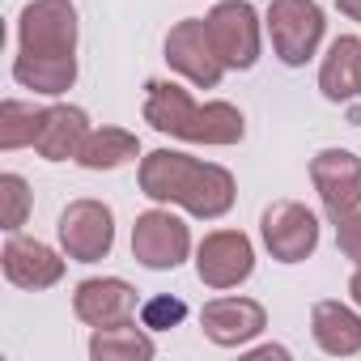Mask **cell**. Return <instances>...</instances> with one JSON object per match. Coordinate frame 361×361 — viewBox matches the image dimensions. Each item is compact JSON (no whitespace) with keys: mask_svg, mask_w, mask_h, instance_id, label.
Here are the masks:
<instances>
[{"mask_svg":"<svg viewBox=\"0 0 361 361\" xmlns=\"http://www.w3.org/2000/svg\"><path fill=\"white\" fill-rule=\"evenodd\" d=\"M39 119H43V106L22 102V98H5V102H0V149H26V145H35Z\"/></svg>","mask_w":361,"mask_h":361,"instance_id":"44dd1931","label":"cell"},{"mask_svg":"<svg viewBox=\"0 0 361 361\" xmlns=\"http://www.w3.org/2000/svg\"><path fill=\"white\" fill-rule=\"evenodd\" d=\"M85 136H90V115L81 106L56 102V106H43L39 136H35V153L47 157V161H68V157L81 153Z\"/></svg>","mask_w":361,"mask_h":361,"instance_id":"9a60e30c","label":"cell"},{"mask_svg":"<svg viewBox=\"0 0 361 361\" xmlns=\"http://www.w3.org/2000/svg\"><path fill=\"white\" fill-rule=\"evenodd\" d=\"M310 336L323 353L331 357H353L361 353V314L336 298L310 306Z\"/></svg>","mask_w":361,"mask_h":361,"instance_id":"2e32d148","label":"cell"},{"mask_svg":"<svg viewBox=\"0 0 361 361\" xmlns=\"http://www.w3.org/2000/svg\"><path fill=\"white\" fill-rule=\"evenodd\" d=\"M331 226H336V247L344 259L361 264V209H344V213H331Z\"/></svg>","mask_w":361,"mask_h":361,"instance_id":"cb8c5ba5","label":"cell"},{"mask_svg":"<svg viewBox=\"0 0 361 361\" xmlns=\"http://www.w3.org/2000/svg\"><path fill=\"white\" fill-rule=\"evenodd\" d=\"M166 64L183 81L200 85V90H217L221 77H226V64H221V56H217V47L209 39V22L204 18H183V22L170 26V35H166Z\"/></svg>","mask_w":361,"mask_h":361,"instance_id":"52a82bcc","label":"cell"},{"mask_svg":"<svg viewBox=\"0 0 361 361\" xmlns=\"http://www.w3.org/2000/svg\"><path fill=\"white\" fill-rule=\"evenodd\" d=\"M357 94H361V64H357Z\"/></svg>","mask_w":361,"mask_h":361,"instance_id":"f1b7e54d","label":"cell"},{"mask_svg":"<svg viewBox=\"0 0 361 361\" xmlns=\"http://www.w3.org/2000/svg\"><path fill=\"white\" fill-rule=\"evenodd\" d=\"M348 18H353V22H361V0H357V9H353V13H348Z\"/></svg>","mask_w":361,"mask_h":361,"instance_id":"83f0119b","label":"cell"},{"mask_svg":"<svg viewBox=\"0 0 361 361\" xmlns=\"http://www.w3.org/2000/svg\"><path fill=\"white\" fill-rule=\"evenodd\" d=\"M336 5H340V13H353V9H357V0H336Z\"/></svg>","mask_w":361,"mask_h":361,"instance_id":"4316f807","label":"cell"},{"mask_svg":"<svg viewBox=\"0 0 361 361\" xmlns=\"http://www.w3.org/2000/svg\"><path fill=\"white\" fill-rule=\"evenodd\" d=\"M200 327L217 348H247L268 327V310L255 298H213L200 310Z\"/></svg>","mask_w":361,"mask_h":361,"instance_id":"8fae6325","label":"cell"},{"mask_svg":"<svg viewBox=\"0 0 361 361\" xmlns=\"http://www.w3.org/2000/svg\"><path fill=\"white\" fill-rule=\"evenodd\" d=\"M348 293H353V306L361 310V264H357V272H353V281H348Z\"/></svg>","mask_w":361,"mask_h":361,"instance_id":"484cf974","label":"cell"},{"mask_svg":"<svg viewBox=\"0 0 361 361\" xmlns=\"http://www.w3.org/2000/svg\"><path fill=\"white\" fill-rule=\"evenodd\" d=\"M310 183L327 213L361 209V157L348 149H319L310 157Z\"/></svg>","mask_w":361,"mask_h":361,"instance_id":"7c38bea8","label":"cell"},{"mask_svg":"<svg viewBox=\"0 0 361 361\" xmlns=\"http://www.w3.org/2000/svg\"><path fill=\"white\" fill-rule=\"evenodd\" d=\"M259 234L276 264H302L319 247V217L298 200H276L272 209H264Z\"/></svg>","mask_w":361,"mask_h":361,"instance_id":"9c48e42d","label":"cell"},{"mask_svg":"<svg viewBox=\"0 0 361 361\" xmlns=\"http://www.w3.org/2000/svg\"><path fill=\"white\" fill-rule=\"evenodd\" d=\"M13 81H18L22 90L60 98V94L73 90V81H77V56H26V51H18V60H13Z\"/></svg>","mask_w":361,"mask_h":361,"instance_id":"e0dca14e","label":"cell"},{"mask_svg":"<svg viewBox=\"0 0 361 361\" xmlns=\"http://www.w3.org/2000/svg\"><path fill=\"white\" fill-rule=\"evenodd\" d=\"M157 353L149 327L140 323H115V327H94L90 336V357L94 361H149Z\"/></svg>","mask_w":361,"mask_h":361,"instance_id":"d6986e66","label":"cell"},{"mask_svg":"<svg viewBox=\"0 0 361 361\" xmlns=\"http://www.w3.org/2000/svg\"><path fill=\"white\" fill-rule=\"evenodd\" d=\"M60 251L77 264L106 259L115 247V213L102 200H73L60 213Z\"/></svg>","mask_w":361,"mask_h":361,"instance_id":"ba28073f","label":"cell"},{"mask_svg":"<svg viewBox=\"0 0 361 361\" xmlns=\"http://www.w3.org/2000/svg\"><path fill=\"white\" fill-rule=\"evenodd\" d=\"M18 51H26V56H77L73 0H30L18 18Z\"/></svg>","mask_w":361,"mask_h":361,"instance_id":"277c9868","label":"cell"},{"mask_svg":"<svg viewBox=\"0 0 361 361\" xmlns=\"http://www.w3.org/2000/svg\"><path fill=\"white\" fill-rule=\"evenodd\" d=\"M30 204H35V196H30V183H26V178H22V174H0V221H5L9 234H18V230L26 226Z\"/></svg>","mask_w":361,"mask_h":361,"instance_id":"7402d4cb","label":"cell"},{"mask_svg":"<svg viewBox=\"0 0 361 361\" xmlns=\"http://www.w3.org/2000/svg\"><path fill=\"white\" fill-rule=\"evenodd\" d=\"M183 319H188V302L183 298H170V293H157V298H149L140 306V323L149 331H170V327H178Z\"/></svg>","mask_w":361,"mask_h":361,"instance_id":"603a6c76","label":"cell"},{"mask_svg":"<svg viewBox=\"0 0 361 361\" xmlns=\"http://www.w3.org/2000/svg\"><path fill=\"white\" fill-rule=\"evenodd\" d=\"M0 268H5V281L18 285V289H51L60 285L64 276V259L39 243V238H26V234H9L5 251H0Z\"/></svg>","mask_w":361,"mask_h":361,"instance_id":"5bb4252c","label":"cell"},{"mask_svg":"<svg viewBox=\"0 0 361 361\" xmlns=\"http://www.w3.org/2000/svg\"><path fill=\"white\" fill-rule=\"evenodd\" d=\"M264 26H268L276 60L289 64V68H302L319 51L327 18H323V9L314 0H272L268 13H264Z\"/></svg>","mask_w":361,"mask_h":361,"instance_id":"3957f363","label":"cell"},{"mask_svg":"<svg viewBox=\"0 0 361 361\" xmlns=\"http://www.w3.org/2000/svg\"><path fill=\"white\" fill-rule=\"evenodd\" d=\"M247 357H289V348H281V344H259V348H251Z\"/></svg>","mask_w":361,"mask_h":361,"instance_id":"d4e9b609","label":"cell"},{"mask_svg":"<svg viewBox=\"0 0 361 361\" xmlns=\"http://www.w3.org/2000/svg\"><path fill=\"white\" fill-rule=\"evenodd\" d=\"M145 123L161 136H178L192 145H238L247 136L238 106L196 102L178 81H149L145 85Z\"/></svg>","mask_w":361,"mask_h":361,"instance_id":"7a4b0ae2","label":"cell"},{"mask_svg":"<svg viewBox=\"0 0 361 361\" xmlns=\"http://www.w3.org/2000/svg\"><path fill=\"white\" fill-rule=\"evenodd\" d=\"M255 272V247L243 230H213L196 247V276L209 289H238Z\"/></svg>","mask_w":361,"mask_h":361,"instance_id":"30bf717a","label":"cell"},{"mask_svg":"<svg viewBox=\"0 0 361 361\" xmlns=\"http://www.w3.org/2000/svg\"><path fill=\"white\" fill-rule=\"evenodd\" d=\"M132 157H140L136 132H128V128H90V136H85V145L73 161L85 166V170H115Z\"/></svg>","mask_w":361,"mask_h":361,"instance_id":"ffe728a7","label":"cell"},{"mask_svg":"<svg viewBox=\"0 0 361 361\" xmlns=\"http://www.w3.org/2000/svg\"><path fill=\"white\" fill-rule=\"evenodd\" d=\"M204 22H209V39L217 47L226 73L255 68L264 39H259V13L247 5V0H221V5H213V13Z\"/></svg>","mask_w":361,"mask_h":361,"instance_id":"5b68a950","label":"cell"},{"mask_svg":"<svg viewBox=\"0 0 361 361\" xmlns=\"http://www.w3.org/2000/svg\"><path fill=\"white\" fill-rule=\"evenodd\" d=\"M140 192L157 204H178L200 221H217L234 209V174L226 166L174 153V149H153L140 157Z\"/></svg>","mask_w":361,"mask_h":361,"instance_id":"6da1fadb","label":"cell"},{"mask_svg":"<svg viewBox=\"0 0 361 361\" xmlns=\"http://www.w3.org/2000/svg\"><path fill=\"white\" fill-rule=\"evenodd\" d=\"M73 310L90 327H115L136 319V289L123 276H90L73 293Z\"/></svg>","mask_w":361,"mask_h":361,"instance_id":"4fadbf2b","label":"cell"},{"mask_svg":"<svg viewBox=\"0 0 361 361\" xmlns=\"http://www.w3.org/2000/svg\"><path fill=\"white\" fill-rule=\"evenodd\" d=\"M192 251V230L170 209H149L132 226V259L149 272H174Z\"/></svg>","mask_w":361,"mask_h":361,"instance_id":"8992f818","label":"cell"},{"mask_svg":"<svg viewBox=\"0 0 361 361\" xmlns=\"http://www.w3.org/2000/svg\"><path fill=\"white\" fill-rule=\"evenodd\" d=\"M357 64H361V39L340 35L319 64V90L327 102H348L357 94Z\"/></svg>","mask_w":361,"mask_h":361,"instance_id":"ac0fdd59","label":"cell"}]
</instances>
